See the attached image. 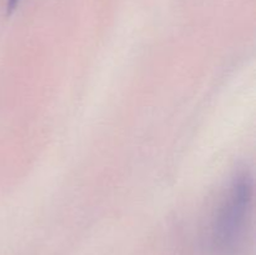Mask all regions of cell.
Instances as JSON below:
<instances>
[{"label": "cell", "mask_w": 256, "mask_h": 255, "mask_svg": "<svg viewBox=\"0 0 256 255\" xmlns=\"http://www.w3.org/2000/svg\"><path fill=\"white\" fill-rule=\"evenodd\" d=\"M252 204V179L248 172L232 178L210 228V248L215 255H235L244 240Z\"/></svg>", "instance_id": "1"}, {"label": "cell", "mask_w": 256, "mask_h": 255, "mask_svg": "<svg viewBox=\"0 0 256 255\" xmlns=\"http://www.w3.org/2000/svg\"><path fill=\"white\" fill-rule=\"evenodd\" d=\"M18 2H19V0H9V2H8V8H9V12H12V10L15 9V6L18 5Z\"/></svg>", "instance_id": "2"}]
</instances>
